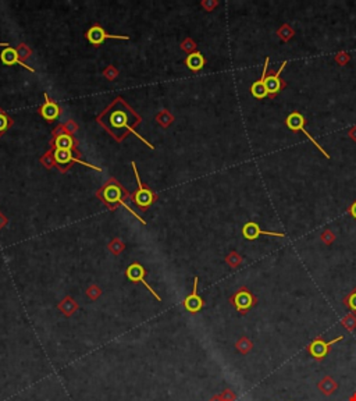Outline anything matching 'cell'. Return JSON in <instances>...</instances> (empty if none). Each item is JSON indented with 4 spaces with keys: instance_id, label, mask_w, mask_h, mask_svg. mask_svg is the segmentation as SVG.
<instances>
[{
    "instance_id": "52a82bcc",
    "label": "cell",
    "mask_w": 356,
    "mask_h": 401,
    "mask_svg": "<svg viewBox=\"0 0 356 401\" xmlns=\"http://www.w3.org/2000/svg\"><path fill=\"white\" fill-rule=\"evenodd\" d=\"M231 302L232 305L237 308L238 312L245 313L256 304V298L248 288H239L231 298Z\"/></svg>"
},
{
    "instance_id": "7a4b0ae2",
    "label": "cell",
    "mask_w": 356,
    "mask_h": 401,
    "mask_svg": "<svg viewBox=\"0 0 356 401\" xmlns=\"http://www.w3.org/2000/svg\"><path fill=\"white\" fill-rule=\"evenodd\" d=\"M96 195H98V198H99V199L102 200L110 211H113L114 208L117 207H124L125 209L131 213L132 216H135L142 225H146V222H145L137 212H134L131 208H130V205L125 202V200H128V198H130L131 195L125 191V188L123 187L116 178H113L112 177V178H110V180H109V181H107L106 184L96 192Z\"/></svg>"
},
{
    "instance_id": "8992f818",
    "label": "cell",
    "mask_w": 356,
    "mask_h": 401,
    "mask_svg": "<svg viewBox=\"0 0 356 401\" xmlns=\"http://www.w3.org/2000/svg\"><path fill=\"white\" fill-rule=\"evenodd\" d=\"M85 37H87L88 42L91 45H94V46H96V48L100 46V45L105 44L106 39H121V41H128V39H130L128 35H112V34L106 32V30L99 24L92 25V27L87 31Z\"/></svg>"
},
{
    "instance_id": "7c38bea8",
    "label": "cell",
    "mask_w": 356,
    "mask_h": 401,
    "mask_svg": "<svg viewBox=\"0 0 356 401\" xmlns=\"http://www.w3.org/2000/svg\"><path fill=\"white\" fill-rule=\"evenodd\" d=\"M50 145H52V149H66L73 150V152H78L77 150V141H75V138L70 132L55 131L53 139L50 141Z\"/></svg>"
},
{
    "instance_id": "ac0fdd59",
    "label": "cell",
    "mask_w": 356,
    "mask_h": 401,
    "mask_svg": "<svg viewBox=\"0 0 356 401\" xmlns=\"http://www.w3.org/2000/svg\"><path fill=\"white\" fill-rule=\"evenodd\" d=\"M337 383H335V380L332 379V377H330V376H327V377H324L321 382L319 383V388L320 391L323 393V394L325 395H330L332 394L335 390H337Z\"/></svg>"
},
{
    "instance_id": "6da1fadb",
    "label": "cell",
    "mask_w": 356,
    "mask_h": 401,
    "mask_svg": "<svg viewBox=\"0 0 356 401\" xmlns=\"http://www.w3.org/2000/svg\"><path fill=\"white\" fill-rule=\"evenodd\" d=\"M96 121L99 123L103 130H106L117 142H123L128 134H134L139 138L148 148L155 149V146L148 142L137 132V127L141 124L142 117L132 109L123 98L117 96L112 103L98 114Z\"/></svg>"
},
{
    "instance_id": "cb8c5ba5",
    "label": "cell",
    "mask_w": 356,
    "mask_h": 401,
    "mask_svg": "<svg viewBox=\"0 0 356 401\" xmlns=\"http://www.w3.org/2000/svg\"><path fill=\"white\" fill-rule=\"evenodd\" d=\"M0 46H2L3 49H5V48H9V46H10V44H0Z\"/></svg>"
},
{
    "instance_id": "30bf717a",
    "label": "cell",
    "mask_w": 356,
    "mask_h": 401,
    "mask_svg": "<svg viewBox=\"0 0 356 401\" xmlns=\"http://www.w3.org/2000/svg\"><path fill=\"white\" fill-rule=\"evenodd\" d=\"M285 66H287V62H282V64L280 66L278 71H275V73L270 71L269 74L266 75V82H264V84H266L267 96H269V98H274L275 95L278 94L282 88L285 87V82L282 81L281 78H280V75H281L282 70H284Z\"/></svg>"
},
{
    "instance_id": "9c48e42d",
    "label": "cell",
    "mask_w": 356,
    "mask_h": 401,
    "mask_svg": "<svg viewBox=\"0 0 356 401\" xmlns=\"http://www.w3.org/2000/svg\"><path fill=\"white\" fill-rule=\"evenodd\" d=\"M145 275H146V270H145V268L141 265V263H132V265H130L128 266V269H127V272H125V276H127V279L128 280H131V282L134 283H142L145 287L148 288L150 291V294L153 295L155 298H156L157 301H162V298H160V295L157 294L156 291L153 290V288L150 287L149 284L146 283V280H145Z\"/></svg>"
},
{
    "instance_id": "4fadbf2b",
    "label": "cell",
    "mask_w": 356,
    "mask_h": 401,
    "mask_svg": "<svg viewBox=\"0 0 356 401\" xmlns=\"http://www.w3.org/2000/svg\"><path fill=\"white\" fill-rule=\"evenodd\" d=\"M0 60L5 66H21L23 69L28 70L31 73H35V70L30 67L28 64H25L21 59H20V53L19 50L14 49L13 46H9V48H5L2 49L0 52Z\"/></svg>"
},
{
    "instance_id": "2e32d148",
    "label": "cell",
    "mask_w": 356,
    "mask_h": 401,
    "mask_svg": "<svg viewBox=\"0 0 356 401\" xmlns=\"http://www.w3.org/2000/svg\"><path fill=\"white\" fill-rule=\"evenodd\" d=\"M269 63L270 59L266 57L260 80L253 82L252 87H250V94H252L253 98H256V99H264V98H267V89H266V84L264 82H266V75H267V70H269Z\"/></svg>"
},
{
    "instance_id": "603a6c76",
    "label": "cell",
    "mask_w": 356,
    "mask_h": 401,
    "mask_svg": "<svg viewBox=\"0 0 356 401\" xmlns=\"http://www.w3.org/2000/svg\"><path fill=\"white\" fill-rule=\"evenodd\" d=\"M6 225H7V218H5V216H3V213L0 212V229Z\"/></svg>"
},
{
    "instance_id": "7402d4cb",
    "label": "cell",
    "mask_w": 356,
    "mask_h": 401,
    "mask_svg": "<svg viewBox=\"0 0 356 401\" xmlns=\"http://www.w3.org/2000/svg\"><path fill=\"white\" fill-rule=\"evenodd\" d=\"M348 212H349L350 216H352V218L356 220V200L353 202V204H352V205H350L349 211H348Z\"/></svg>"
},
{
    "instance_id": "ffe728a7",
    "label": "cell",
    "mask_w": 356,
    "mask_h": 401,
    "mask_svg": "<svg viewBox=\"0 0 356 401\" xmlns=\"http://www.w3.org/2000/svg\"><path fill=\"white\" fill-rule=\"evenodd\" d=\"M344 302L350 308V309H352V311H353V312H356V288L349 295H348V297H346V298H345Z\"/></svg>"
},
{
    "instance_id": "3957f363",
    "label": "cell",
    "mask_w": 356,
    "mask_h": 401,
    "mask_svg": "<svg viewBox=\"0 0 356 401\" xmlns=\"http://www.w3.org/2000/svg\"><path fill=\"white\" fill-rule=\"evenodd\" d=\"M50 155H52L53 164H55L60 171H63V173L67 171V170L71 167L73 163L84 164V166H87L89 169H94L96 170V171H102V169L98 167V166H94V164H91V163L81 160L78 152H73V150H66V149H50Z\"/></svg>"
},
{
    "instance_id": "d6986e66",
    "label": "cell",
    "mask_w": 356,
    "mask_h": 401,
    "mask_svg": "<svg viewBox=\"0 0 356 401\" xmlns=\"http://www.w3.org/2000/svg\"><path fill=\"white\" fill-rule=\"evenodd\" d=\"M13 119L7 114L2 107H0V137L3 135V134H6L10 128H12L13 125Z\"/></svg>"
},
{
    "instance_id": "44dd1931",
    "label": "cell",
    "mask_w": 356,
    "mask_h": 401,
    "mask_svg": "<svg viewBox=\"0 0 356 401\" xmlns=\"http://www.w3.org/2000/svg\"><path fill=\"white\" fill-rule=\"evenodd\" d=\"M238 348L242 351V352H248L252 348V343H250L248 338H242L239 343H238Z\"/></svg>"
},
{
    "instance_id": "5b68a950",
    "label": "cell",
    "mask_w": 356,
    "mask_h": 401,
    "mask_svg": "<svg viewBox=\"0 0 356 401\" xmlns=\"http://www.w3.org/2000/svg\"><path fill=\"white\" fill-rule=\"evenodd\" d=\"M285 123H287V127L289 128V130H292V131L303 132V134H305V135H306V137L309 138L310 141H312V144L314 145V146H316V148H317V149H319L320 152H321V153H323V155L327 157V159L330 157V155L325 152L324 148H323L321 145H319V142H317V141H316V139L312 137V134H309V132L306 131V128H305V123H306V121H305V117H303L300 113H298V112L291 113V114H289V116L287 117V120H285Z\"/></svg>"
},
{
    "instance_id": "5bb4252c",
    "label": "cell",
    "mask_w": 356,
    "mask_h": 401,
    "mask_svg": "<svg viewBox=\"0 0 356 401\" xmlns=\"http://www.w3.org/2000/svg\"><path fill=\"white\" fill-rule=\"evenodd\" d=\"M242 236H244V238H246V240H249V241H253V240H256L257 237H260V236H273V237H281V238L285 237V234H282V233L264 232V230H262V229L259 227V225L255 223V222H248V223L242 227Z\"/></svg>"
},
{
    "instance_id": "ba28073f",
    "label": "cell",
    "mask_w": 356,
    "mask_h": 401,
    "mask_svg": "<svg viewBox=\"0 0 356 401\" xmlns=\"http://www.w3.org/2000/svg\"><path fill=\"white\" fill-rule=\"evenodd\" d=\"M342 338H344V336H338L337 338H334L331 341H325L321 337L314 338L312 343L309 344V352H310V355L314 359H323L328 354L331 345L337 344L338 341H341Z\"/></svg>"
},
{
    "instance_id": "8fae6325",
    "label": "cell",
    "mask_w": 356,
    "mask_h": 401,
    "mask_svg": "<svg viewBox=\"0 0 356 401\" xmlns=\"http://www.w3.org/2000/svg\"><path fill=\"white\" fill-rule=\"evenodd\" d=\"M44 98H45L44 103L39 106L38 112H39V114H41L48 123H53V121H56V120L60 117V114H62V107L59 106L55 100L50 99L48 94H44Z\"/></svg>"
},
{
    "instance_id": "e0dca14e",
    "label": "cell",
    "mask_w": 356,
    "mask_h": 401,
    "mask_svg": "<svg viewBox=\"0 0 356 401\" xmlns=\"http://www.w3.org/2000/svg\"><path fill=\"white\" fill-rule=\"evenodd\" d=\"M205 64H206V59H205V56L200 52H192L185 59V66L191 71H194V73L200 71V70L205 67Z\"/></svg>"
},
{
    "instance_id": "9a60e30c",
    "label": "cell",
    "mask_w": 356,
    "mask_h": 401,
    "mask_svg": "<svg viewBox=\"0 0 356 401\" xmlns=\"http://www.w3.org/2000/svg\"><path fill=\"white\" fill-rule=\"evenodd\" d=\"M184 308L187 309L188 312L191 313L199 312L200 309L203 308V300H202V297L198 294V277H195L194 279V288H192V293L184 300Z\"/></svg>"
},
{
    "instance_id": "277c9868",
    "label": "cell",
    "mask_w": 356,
    "mask_h": 401,
    "mask_svg": "<svg viewBox=\"0 0 356 401\" xmlns=\"http://www.w3.org/2000/svg\"><path fill=\"white\" fill-rule=\"evenodd\" d=\"M131 167L132 170H134L135 178H137L138 189L131 195V196H130V198H131L132 202H134L139 209L146 211L148 208H150L153 204H155V200L157 199V195L150 189V187H148L146 184L142 182L141 177H139V173H138V167L137 164H135V162H131Z\"/></svg>"
}]
</instances>
